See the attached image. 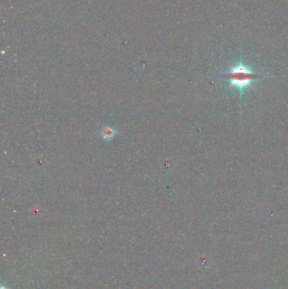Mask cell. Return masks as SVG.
Returning <instances> with one entry per match:
<instances>
[{
    "instance_id": "obj_1",
    "label": "cell",
    "mask_w": 288,
    "mask_h": 289,
    "mask_svg": "<svg viewBox=\"0 0 288 289\" xmlns=\"http://www.w3.org/2000/svg\"><path fill=\"white\" fill-rule=\"evenodd\" d=\"M227 77L230 79L233 85L242 88L244 86H250V81L256 78V75L245 67L238 66L227 75Z\"/></svg>"
},
{
    "instance_id": "obj_2",
    "label": "cell",
    "mask_w": 288,
    "mask_h": 289,
    "mask_svg": "<svg viewBox=\"0 0 288 289\" xmlns=\"http://www.w3.org/2000/svg\"><path fill=\"white\" fill-rule=\"evenodd\" d=\"M2 289H3V288H2Z\"/></svg>"
}]
</instances>
